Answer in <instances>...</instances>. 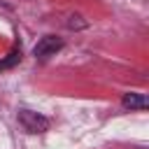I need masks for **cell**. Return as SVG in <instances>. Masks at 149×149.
<instances>
[{
	"label": "cell",
	"instance_id": "6da1fadb",
	"mask_svg": "<svg viewBox=\"0 0 149 149\" xmlns=\"http://www.w3.org/2000/svg\"><path fill=\"white\" fill-rule=\"evenodd\" d=\"M16 119H19V123H21V128H23L26 133L37 135V133H47V130H49V119H47L44 114H40V112H33V109H19Z\"/></svg>",
	"mask_w": 149,
	"mask_h": 149
},
{
	"label": "cell",
	"instance_id": "7a4b0ae2",
	"mask_svg": "<svg viewBox=\"0 0 149 149\" xmlns=\"http://www.w3.org/2000/svg\"><path fill=\"white\" fill-rule=\"evenodd\" d=\"M58 49H63V40H58V37H54V35H44V37L35 44L33 54H35V58H40V61H47V58L54 56Z\"/></svg>",
	"mask_w": 149,
	"mask_h": 149
},
{
	"label": "cell",
	"instance_id": "3957f363",
	"mask_svg": "<svg viewBox=\"0 0 149 149\" xmlns=\"http://www.w3.org/2000/svg\"><path fill=\"white\" fill-rule=\"evenodd\" d=\"M121 105L126 107V109H147V95L144 93H126L123 95V100H121Z\"/></svg>",
	"mask_w": 149,
	"mask_h": 149
},
{
	"label": "cell",
	"instance_id": "277c9868",
	"mask_svg": "<svg viewBox=\"0 0 149 149\" xmlns=\"http://www.w3.org/2000/svg\"><path fill=\"white\" fill-rule=\"evenodd\" d=\"M21 61V49H14L5 61H0V70H7V68H12V65H16Z\"/></svg>",
	"mask_w": 149,
	"mask_h": 149
}]
</instances>
